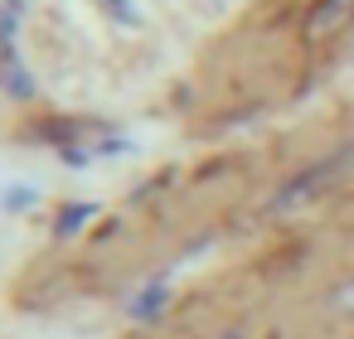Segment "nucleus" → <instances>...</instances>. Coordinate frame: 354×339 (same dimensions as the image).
I'll list each match as a JSON object with an SVG mask.
<instances>
[{"label": "nucleus", "mask_w": 354, "mask_h": 339, "mask_svg": "<svg viewBox=\"0 0 354 339\" xmlns=\"http://www.w3.org/2000/svg\"><path fill=\"white\" fill-rule=\"evenodd\" d=\"M354 160V151H330V155H320L315 165H306V170H296V175H286L281 184H277V194H272V213L277 218H286V213H296L301 204H310L320 189H330L335 184V170H344Z\"/></svg>", "instance_id": "nucleus-1"}, {"label": "nucleus", "mask_w": 354, "mask_h": 339, "mask_svg": "<svg viewBox=\"0 0 354 339\" xmlns=\"http://www.w3.org/2000/svg\"><path fill=\"white\" fill-rule=\"evenodd\" d=\"M97 213V204H64L59 209V223H54V238H68V233H78L88 218Z\"/></svg>", "instance_id": "nucleus-2"}, {"label": "nucleus", "mask_w": 354, "mask_h": 339, "mask_svg": "<svg viewBox=\"0 0 354 339\" xmlns=\"http://www.w3.org/2000/svg\"><path fill=\"white\" fill-rule=\"evenodd\" d=\"M165 300H170V291H165V286H146V296H136V300H131V320H151V315H160V310H165Z\"/></svg>", "instance_id": "nucleus-3"}, {"label": "nucleus", "mask_w": 354, "mask_h": 339, "mask_svg": "<svg viewBox=\"0 0 354 339\" xmlns=\"http://www.w3.org/2000/svg\"><path fill=\"white\" fill-rule=\"evenodd\" d=\"M30 199H35V189H15V194L6 199V209H20V204H30Z\"/></svg>", "instance_id": "nucleus-4"}, {"label": "nucleus", "mask_w": 354, "mask_h": 339, "mask_svg": "<svg viewBox=\"0 0 354 339\" xmlns=\"http://www.w3.org/2000/svg\"><path fill=\"white\" fill-rule=\"evenodd\" d=\"M218 339H243V329H233V334H218Z\"/></svg>", "instance_id": "nucleus-5"}]
</instances>
